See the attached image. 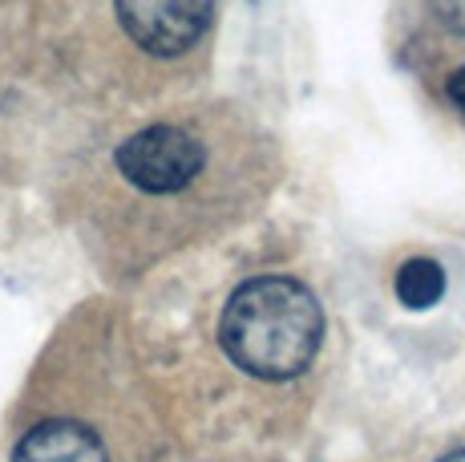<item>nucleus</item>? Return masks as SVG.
Here are the masks:
<instances>
[{
    "mask_svg": "<svg viewBox=\"0 0 465 462\" xmlns=\"http://www.w3.org/2000/svg\"><path fill=\"white\" fill-rule=\"evenodd\" d=\"M445 97L465 114V65H458L450 77H445Z\"/></svg>",
    "mask_w": 465,
    "mask_h": 462,
    "instance_id": "6",
    "label": "nucleus"
},
{
    "mask_svg": "<svg viewBox=\"0 0 465 462\" xmlns=\"http://www.w3.org/2000/svg\"><path fill=\"white\" fill-rule=\"evenodd\" d=\"M324 305L300 276L259 272L227 292L214 325V345L243 377L288 386L312 373L324 349Z\"/></svg>",
    "mask_w": 465,
    "mask_h": 462,
    "instance_id": "1",
    "label": "nucleus"
},
{
    "mask_svg": "<svg viewBox=\"0 0 465 462\" xmlns=\"http://www.w3.org/2000/svg\"><path fill=\"white\" fill-rule=\"evenodd\" d=\"M429 8H433L437 25H441L450 37L465 41V0H429Z\"/></svg>",
    "mask_w": 465,
    "mask_h": 462,
    "instance_id": "5",
    "label": "nucleus"
},
{
    "mask_svg": "<svg viewBox=\"0 0 465 462\" xmlns=\"http://www.w3.org/2000/svg\"><path fill=\"white\" fill-rule=\"evenodd\" d=\"M138 434H118V417L45 410L13 442L8 462H126Z\"/></svg>",
    "mask_w": 465,
    "mask_h": 462,
    "instance_id": "3",
    "label": "nucleus"
},
{
    "mask_svg": "<svg viewBox=\"0 0 465 462\" xmlns=\"http://www.w3.org/2000/svg\"><path fill=\"white\" fill-rule=\"evenodd\" d=\"M441 462H465V450H453V455H445Z\"/></svg>",
    "mask_w": 465,
    "mask_h": 462,
    "instance_id": "7",
    "label": "nucleus"
},
{
    "mask_svg": "<svg viewBox=\"0 0 465 462\" xmlns=\"http://www.w3.org/2000/svg\"><path fill=\"white\" fill-rule=\"evenodd\" d=\"M126 45L150 61H191L207 57L219 0H110Z\"/></svg>",
    "mask_w": 465,
    "mask_h": 462,
    "instance_id": "2",
    "label": "nucleus"
},
{
    "mask_svg": "<svg viewBox=\"0 0 465 462\" xmlns=\"http://www.w3.org/2000/svg\"><path fill=\"white\" fill-rule=\"evenodd\" d=\"M441 296H445V268L441 264L425 260V256L401 264V272H397V300L401 305L405 308H433Z\"/></svg>",
    "mask_w": 465,
    "mask_h": 462,
    "instance_id": "4",
    "label": "nucleus"
}]
</instances>
